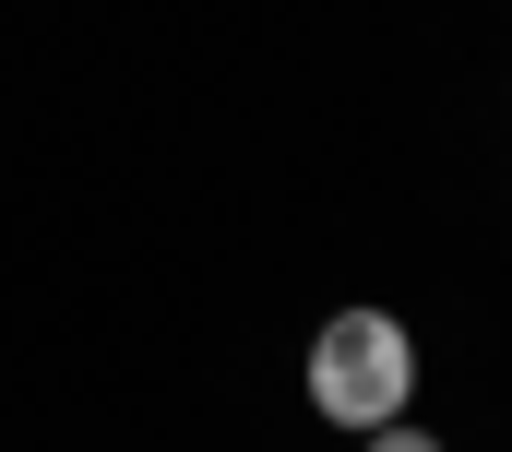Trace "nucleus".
Returning a JSON list of instances; mask_svg holds the SVG:
<instances>
[{
	"label": "nucleus",
	"instance_id": "f257e3e1",
	"mask_svg": "<svg viewBox=\"0 0 512 452\" xmlns=\"http://www.w3.org/2000/svg\"><path fill=\"white\" fill-rule=\"evenodd\" d=\"M298 381H310V417L322 429H346V441H370L393 417H417V334L393 322V310H334L310 357H298Z\"/></svg>",
	"mask_w": 512,
	"mask_h": 452
},
{
	"label": "nucleus",
	"instance_id": "f03ea898",
	"mask_svg": "<svg viewBox=\"0 0 512 452\" xmlns=\"http://www.w3.org/2000/svg\"><path fill=\"white\" fill-rule=\"evenodd\" d=\"M370 452H441V441H429L417 417H393V429H370Z\"/></svg>",
	"mask_w": 512,
	"mask_h": 452
}]
</instances>
